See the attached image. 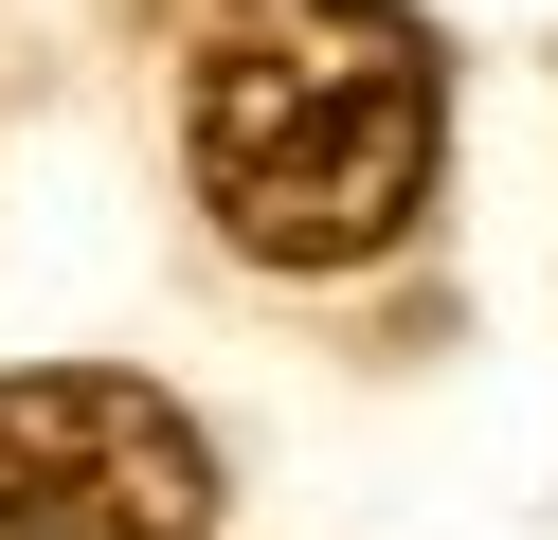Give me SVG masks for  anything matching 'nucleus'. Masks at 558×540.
<instances>
[{"label": "nucleus", "mask_w": 558, "mask_h": 540, "mask_svg": "<svg viewBox=\"0 0 558 540\" xmlns=\"http://www.w3.org/2000/svg\"><path fill=\"white\" fill-rule=\"evenodd\" d=\"M181 163L253 271H378L450 163L433 19L414 0H217L181 72Z\"/></svg>", "instance_id": "obj_1"}, {"label": "nucleus", "mask_w": 558, "mask_h": 540, "mask_svg": "<svg viewBox=\"0 0 558 540\" xmlns=\"http://www.w3.org/2000/svg\"><path fill=\"white\" fill-rule=\"evenodd\" d=\"M217 523V432L162 379L37 360L0 379V540H198Z\"/></svg>", "instance_id": "obj_2"}]
</instances>
